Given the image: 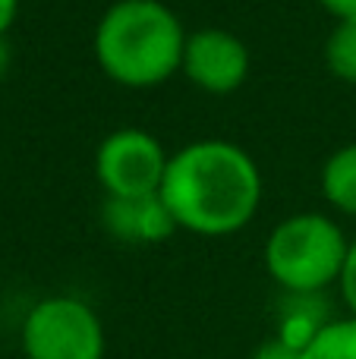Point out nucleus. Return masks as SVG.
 <instances>
[{
  "mask_svg": "<svg viewBox=\"0 0 356 359\" xmlns=\"http://www.w3.org/2000/svg\"><path fill=\"white\" fill-rule=\"evenodd\" d=\"M262 192L256 158L227 139H196L177 149L161 183L177 227L196 236L240 233L259 215Z\"/></svg>",
  "mask_w": 356,
  "mask_h": 359,
  "instance_id": "f257e3e1",
  "label": "nucleus"
},
{
  "mask_svg": "<svg viewBox=\"0 0 356 359\" xmlns=\"http://www.w3.org/2000/svg\"><path fill=\"white\" fill-rule=\"evenodd\" d=\"M95 60L123 88H155L180 73L186 32L164 0H114L95 25Z\"/></svg>",
  "mask_w": 356,
  "mask_h": 359,
  "instance_id": "f03ea898",
  "label": "nucleus"
},
{
  "mask_svg": "<svg viewBox=\"0 0 356 359\" xmlns=\"http://www.w3.org/2000/svg\"><path fill=\"white\" fill-rule=\"evenodd\" d=\"M347 252L350 240L334 217L296 211L265 236L262 265L287 297H322L328 287H338Z\"/></svg>",
  "mask_w": 356,
  "mask_h": 359,
  "instance_id": "7ed1b4c3",
  "label": "nucleus"
},
{
  "mask_svg": "<svg viewBox=\"0 0 356 359\" xmlns=\"http://www.w3.org/2000/svg\"><path fill=\"white\" fill-rule=\"evenodd\" d=\"M25 359H104L107 334L101 316L79 297H44L22 318Z\"/></svg>",
  "mask_w": 356,
  "mask_h": 359,
  "instance_id": "20e7f679",
  "label": "nucleus"
},
{
  "mask_svg": "<svg viewBox=\"0 0 356 359\" xmlns=\"http://www.w3.org/2000/svg\"><path fill=\"white\" fill-rule=\"evenodd\" d=\"M170 155L158 136L123 126L101 139L95 151V180L104 196H151L161 192Z\"/></svg>",
  "mask_w": 356,
  "mask_h": 359,
  "instance_id": "39448f33",
  "label": "nucleus"
},
{
  "mask_svg": "<svg viewBox=\"0 0 356 359\" xmlns=\"http://www.w3.org/2000/svg\"><path fill=\"white\" fill-rule=\"evenodd\" d=\"M252 57L240 35L227 29H199L186 35L180 73L205 95H233L249 79Z\"/></svg>",
  "mask_w": 356,
  "mask_h": 359,
  "instance_id": "423d86ee",
  "label": "nucleus"
},
{
  "mask_svg": "<svg viewBox=\"0 0 356 359\" xmlns=\"http://www.w3.org/2000/svg\"><path fill=\"white\" fill-rule=\"evenodd\" d=\"M101 227L107 230L111 240L123 243V246H158L180 230L161 192H151V196H104Z\"/></svg>",
  "mask_w": 356,
  "mask_h": 359,
  "instance_id": "0eeeda50",
  "label": "nucleus"
},
{
  "mask_svg": "<svg viewBox=\"0 0 356 359\" xmlns=\"http://www.w3.org/2000/svg\"><path fill=\"white\" fill-rule=\"evenodd\" d=\"M322 196L334 211L347 217H356V142L341 145L331 151L322 168Z\"/></svg>",
  "mask_w": 356,
  "mask_h": 359,
  "instance_id": "6e6552de",
  "label": "nucleus"
},
{
  "mask_svg": "<svg viewBox=\"0 0 356 359\" xmlns=\"http://www.w3.org/2000/svg\"><path fill=\"white\" fill-rule=\"evenodd\" d=\"M303 359H356V316L328 318L306 344Z\"/></svg>",
  "mask_w": 356,
  "mask_h": 359,
  "instance_id": "1a4fd4ad",
  "label": "nucleus"
},
{
  "mask_svg": "<svg viewBox=\"0 0 356 359\" xmlns=\"http://www.w3.org/2000/svg\"><path fill=\"white\" fill-rule=\"evenodd\" d=\"M322 54H325V67L334 79L356 86V22H334Z\"/></svg>",
  "mask_w": 356,
  "mask_h": 359,
  "instance_id": "9d476101",
  "label": "nucleus"
},
{
  "mask_svg": "<svg viewBox=\"0 0 356 359\" xmlns=\"http://www.w3.org/2000/svg\"><path fill=\"white\" fill-rule=\"evenodd\" d=\"M338 290H341V299H344L347 312L356 316V236L350 240V252H347L344 271H341V280H338Z\"/></svg>",
  "mask_w": 356,
  "mask_h": 359,
  "instance_id": "9b49d317",
  "label": "nucleus"
},
{
  "mask_svg": "<svg viewBox=\"0 0 356 359\" xmlns=\"http://www.w3.org/2000/svg\"><path fill=\"white\" fill-rule=\"evenodd\" d=\"M249 359H303V350L275 334V337H268V341L259 344Z\"/></svg>",
  "mask_w": 356,
  "mask_h": 359,
  "instance_id": "f8f14e48",
  "label": "nucleus"
},
{
  "mask_svg": "<svg viewBox=\"0 0 356 359\" xmlns=\"http://www.w3.org/2000/svg\"><path fill=\"white\" fill-rule=\"evenodd\" d=\"M325 13H331L334 22H356V0H319Z\"/></svg>",
  "mask_w": 356,
  "mask_h": 359,
  "instance_id": "ddd939ff",
  "label": "nucleus"
},
{
  "mask_svg": "<svg viewBox=\"0 0 356 359\" xmlns=\"http://www.w3.org/2000/svg\"><path fill=\"white\" fill-rule=\"evenodd\" d=\"M19 13V0H0V38H6V32L13 29Z\"/></svg>",
  "mask_w": 356,
  "mask_h": 359,
  "instance_id": "4468645a",
  "label": "nucleus"
},
{
  "mask_svg": "<svg viewBox=\"0 0 356 359\" xmlns=\"http://www.w3.org/2000/svg\"><path fill=\"white\" fill-rule=\"evenodd\" d=\"M6 63H10V50H6V38H0V73L6 69Z\"/></svg>",
  "mask_w": 356,
  "mask_h": 359,
  "instance_id": "2eb2a0df",
  "label": "nucleus"
}]
</instances>
